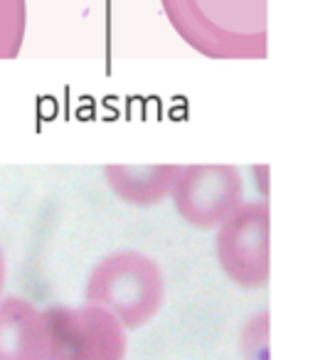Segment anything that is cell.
<instances>
[{
    "instance_id": "cell-1",
    "label": "cell",
    "mask_w": 335,
    "mask_h": 360,
    "mask_svg": "<svg viewBox=\"0 0 335 360\" xmlns=\"http://www.w3.org/2000/svg\"><path fill=\"white\" fill-rule=\"evenodd\" d=\"M168 22L200 55L220 62L266 60V0H160Z\"/></svg>"
},
{
    "instance_id": "cell-8",
    "label": "cell",
    "mask_w": 335,
    "mask_h": 360,
    "mask_svg": "<svg viewBox=\"0 0 335 360\" xmlns=\"http://www.w3.org/2000/svg\"><path fill=\"white\" fill-rule=\"evenodd\" d=\"M27 35V0H0V60H15Z\"/></svg>"
},
{
    "instance_id": "cell-7",
    "label": "cell",
    "mask_w": 335,
    "mask_h": 360,
    "mask_svg": "<svg viewBox=\"0 0 335 360\" xmlns=\"http://www.w3.org/2000/svg\"><path fill=\"white\" fill-rule=\"evenodd\" d=\"M183 165L153 163V165H106L104 178L119 200L126 205L150 207L171 195Z\"/></svg>"
},
{
    "instance_id": "cell-6",
    "label": "cell",
    "mask_w": 335,
    "mask_h": 360,
    "mask_svg": "<svg viewBox=\"0 0 335 360\" xmlns=\"http://www.w3.org/2000/svg\"><path fill=\"white\" fill-rule=\"evenodd\" d=\"M45 316L20 296L0 299V360H40Z\"/></svg>"
},
{
    "instance_id": "cell-10",
    "label": "cell",
    "mask_w": 335,
    "mask_h": 360,
    "mask_svg": "<svg viewBox=\"0 0 335 360\" xmlns=\"http://www.w3.org/2000/svg\"><path fill=\"white\" fill-rule=\"evenodd\" d=\"M6 279H8V262L3 257V250H0V299H3V289H6Z\"/></svg>"
},
{
    "instance_id": "cell-2",
    "label": "cell",
    "mask_w": 335,
    "mask_h": 360,
    "mask_svg": "<svg viewBox=\"0 0 335 360\" xmlns=\"http://www.w3.org/2000/svg\"><path fill=\"white\" fill-rule=\"evenodd\" d=\"M84 299L114 314L126 330L140 328L165 304L163 269L133 250L106 255L86 279Z\"/></svg>"
},
{
    "instance_id": "cell-9",
    "label": "cell",
    "mask_w": 335,
    "mask_h": 360,
    "mask_svg": "<svg viewBox=\"0 0 335 360\" xmlns=\"http://www.w3.org/2000/svg\"><path fill=\"white\" fill-rule=\"evenodd\" d=\"M247 360H269V311L256 314L242 330Z\"/></svg>"
},
{
    "instance_id": "cell-5",
    "label": "cell",
    "mask_w": 335,
    "mask_h": 360,
    "mask_svg": "<svg viewBox=\"0 0 335 360\" xmlns=\"http://www.w3.org/2000/svg\"><path fill=\"white\" fill-rule=\"evenodd\" d=\"M176 210L195 230H212L242 205L244 180L225 163L183 165L171 191Z\"/></svg>"
},
{
    "instance_id": "cell-3",
    "label": "cell",
    "mask_w": 335,
    "mask_h": 360,
    "mask_svg": "<svg viewBox=\"0 0 335 360\" xmlns=\"http://www.w3.org/2000/svg\"><path fill=\"white\" fill-rule=\"evenodd\" d=\"M45 316V348L40 360H124L126 328L114 314L94 304L52 306Z\"/></svg>"
},
{
    "instance_id": "cell-4",
    "label": "cell",
    "mask_w": 335,
    "mask_h": 360,
    "mask_svg": "<svg viewBox=\"0 0 335 360\" xmlns=\"http://www.w3.org/2000/svg\"><path fill=\"white\" fill-rule=\"evenodd\" d=\"M220 269L242 289H264L271 279V210L266 200L242 202L217 225Z\"/></svg>"
}]
</instances>
